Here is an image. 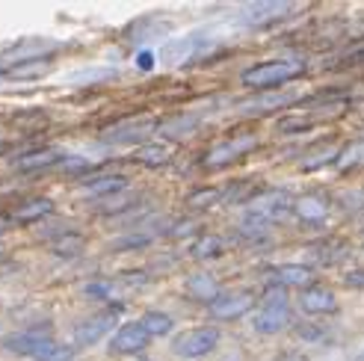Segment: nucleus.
<instances>
[{
  "label": "nucleus",
  "mask_w": 364,
  "mask_h": 361,
  "mask_svg": "<svg viewBox=\"0 0 364 361\" xmlns=\"http://www.w3.org/2000/svg\"><path fill=\"white\" fill-rule=\"evenodd\" d=\"M305 75V63L302 60H261L249 68H243L240 83L255 92H279L282 86L294 83Z\"/></svg>",
  "instance_id": "obj_1"
},
{
  "label": "nucleus",
  "mask_w": 364,
  "mask_h": 361,
  "mask_svg": "<svg viewBox=\"0 0 364 361\" xmlns=\"http://www.w3.org/2000/svg\"><path fill=\"white\" fill-rule=\"evenodd\" d=\"M290 323V299L284 287H267L261 299V311L255 314V332L258 335H279Z\"/></svg>",
  "instance_id": "obj_2"
},
{
  "label": "nucleus",
  "mask_w": 364,
  "mask_h": 361,
  "mask_svg": "<svg viewBox=\"0 0 364 361\" xmlns=\"http://www.w3.org/2000/svg\"><path fill=\"white\" fill-rule=\"evenodd\" d=\"M255 146H258V134H255V131L237 134V136L223 139V142H213V146L202 154V166L205 169H225L231 163H237L240 157H246Z\"/></svg>",
  "instance_id": "obj_3"
},
{
  "label": "nucleus",
  "mask_w": 364,
  "mask_h": 361,
  "mask_svg": "<svg viewBox=\"0 0 364 361\" xmlns=\"http://www.w3.org/2000/svg\"><path fill=\"white\" fill-rule=\"evenodd\" d=\"M220 340H223V335L216 326H196V329L181 332L172 340V352L178 358H205L220 347Z\"/></svg>",
  "instance_id": "obj_4"
},
{
  "label": "nucleus",
  "mask_w": 364,
  "mask_h": 361,
  "mask_svg": "<svg viewBox=\"0 0 364 361\" xmlns=\"http://www.w3.org/2000/svg\"><path fill=\"white\" fill-rule=\"evenodd\" d=\"M294 12H296V4H290V0H255V4L240 6L237 21L246 27H269L284 21Z\"/></svg>",
  "instance_id": "obj_5"
},
{
  "label": "nucleus",
  "mask_w": 364,
  "mask_h": 361,
  "mask_svg": "<svg viewBox=\"0 0 364 361\" xmlns=\"http://www.w3.org/2000/svg\"><path fill=\"white\" fill-rule=\"evenodd\" d=\"M255 305H258V296L252 291H231V293H223L216 299L208 308V314L216 323H231V320H240V317L252 314Z\"/></svg>",
  "instance_id": "obj_6"
},
{
  "label": "nucleus",
  "mask_w": 364,
  "mask_h": 361,
  "mask_svg": "<svg viewBox=\"0 0 364 361\" xmlns=\"http://www.w3.org/2000/svg\"><path fill=\"white\" fill-rule=\"evenodd\" d=\"M246 210H255L261 213L267 222H282L294 213V198L282 190H269V193H261V195H252V202Z\"/></svg>",
  "instance_id": "obj_7"
},
{
  "label": "nucleus",
  "mask_w": 364,
  "mask_h": 361,
  "mask_svg": "<svg viewBox=\"0 0 364 361\" xmlns=\"http://www.w3.org/2000/svg\"><path fill=\"white\" fill-rule=\"evenodd\" d=\"M149 344H151V338H149V332L142 329L139 320L122 323V326L113 332V338H110V350L116 355H139Z\"/></svg>",
  "instance_id": "obj_8"
},
{
  "label": "nucleus",
  "mask_w": 364,
  "mask_h": 361,
  "mask_svg": "<svg viewBox=\"0 0 364 361\" xmlns=\"http://www.w3.org/2000/svg\"><path fill=\"white\" fill-rule=\"evenodd\" d=\"M113 329H116V311L92 314L75 326V344L77 347H95L98 340H104Z\"/></svg>",
  "instance_id": "obj_9"
},
{
  "label": "nucleus",
  "mask_w": 364,
  "mask_h": 361,
  "mask_svg": "<svg viewBox=\"0 0 364 361\" xmlns=\"http://www.w3.org/2000/svg\"><path fill=\"white\" fill-rule=\"evenodd\" d=\"M317 279V273L308 264H279L276 269H272V276H269V281H272V287H294V291H305V287H311V284H317L314 281Z\"/></svg>",
  "instance_id": "obj_10"
},
{
  "label": "nucleus",
  "mask_w": 364,
  "mask_h": 361,
  "mask_svg": "<svg viewBox=\"0 0 364 361\" xmlns=\"http://www.w3.org/2000/svg\"><path fill=\"white\" fill-rule=\"evenodd\" d=\"M299 308L305 314H311V317L335 314L338 311V296H335V291H329V287L311 284V287H305V291L299 293Z\"/></svg>",
  "instance_id": "obj_11"
},
{
  "label": "nucleus",
  "mask_w": 364,
  "mask_h": 361,
  "mask_svg": "<svg viewBox=\"0 0 364 361\" xmlns=\"http://www.w3.org/2000/svg\"><path fill=\"white\" fill-rule=\"evenodd\" d=\"M184 291H187V296L193 302L208 305V308H210V305L223 296V284L216 281V276L205 273V269H198V273H193V276L184 279Z\"/></svg>",
  "instance_id": "obj_12"
},
{
  "label": "nucleus",
  "mask_w": 364,
  "mask_h": 361,
  "mask_svg": "<svg viewBox=\"0 0 364 361\" xmlns=\"http://www.w3.org/2000/svg\"><path fill=\"white\" fill-rule=\"evenodd\" d=\"M154 128L160 124L154 119H139V122H122V124H113L101 134L104 142H116V146H124V142H142Z\"/></svg>",
  "instance_id": "obj_13"
},
{
  "label": "nucleus",
  "mask_w": 364,
  "mask_h": 361,
  "mask_svg": "<svg viewBox=\"0 0 364 361\" xmlns=\"http://www.w3.org/2000/svg\"><path fill=\"white\" fill-rule=\"evenodd\" d=\"M63 160H65V154L57 151V149H33V151H27V154H21V157L15 160V169L21 172V175L48 172L53 166H60Z\"/></svg>",
  "instance_id": "obj_14"
},
{
  "label": "nucleus",
  "mask_w": 364,
  "mask_h": 361,
  "mask_svg": "<svg viewBox=\"0 0 364 361\" xmlns=\"http://www.w3.org/2000/svg\"><path fill=\"white\" fill-rule=\"evenodd\" d=\"M48 344H50V338L45 332H36V329L15 332V335H6L4 338V350H9L12 355H30V358H36Z\"/></svg>",
  "instance_id": "obj_15"
},
{
  "label": "nucleus",
  "mask_w": 364,
  "mask_h": 361,
  "mask_svg": "<svg viewBox=\"0 0 364 361\" xmlns=\"http://www.w3.org/2000/svg\"><path fill=\"white\" fill-rule=\"evenodd\" d=\"M329 210H332V202H329V195H323V193H305V195L294 198V213L302 222H320L329 216Z\"/></svg>",
  "instance_id": "obj_16"
},
{
  "label": "nucleus",
  "mask_w": 364,
  "mask_h": 361,
  "mask_svg": "<svg viewBox=\"0 0 364 361\" xmlns=\"http://www.w3.org/2000/svg\"><path fill=\"white\" fill-rule=\"evenodd\" d=\"M127 180L124 175H95V178H89L83 180V193L89 198H110V195H119V193H127Z\"/></svg>",
  "instance_id": "obj_17"
},
{
  "label": "nucleus",
  "mask_w": 364,
  "mask_h": 361,
  "mask_svg": "<svg viewBox=\"0 0 364 361\" xmlns=\"http://www.w3.org/2000/svg\"><path fill=\"white\" fill-rule=\"evenodd\" d=\"M53 210H57L53 198L36 195V198H27V202L18 205V208L9 213V220H12V222H39V220H48Z\"/></svg>",
  "instance_id": "obj_18"
},
{
  "label": "nucleus",
  "mask_w": 364,
  "mask_h": 361,
  "mask_svg": "<svg viewBox=\"0 0 364 361\" xmlns=\"http://www.w3.org/2000/svg\"><path fill=\"white\" fill-rule=\"evenodd\" d=\"M50 71V57H30V60H18L12 65H6V80H36L45 77Z\"/></svg>",
  "instance_id": "obj_19"
},
{
  "label": "nucleus",
  "mask_w": 364,
  "mask_h": 361,
  "mask_svg": "<svg viewBox=\"0 0 364 361\" xmlns=\"http://www.w3.org/2000/svg\"><path fill=\"white\" fill-rule=\"evenodd\" d=\"M290 101V95H279V92H269V95H261V98H252V101H246V104H240L237 107V113H243V116H264V113H272V110H279V107H287Z\"/></svg>",
  "instance_id": "obj_20"
},
{
  "label": "nucleus",
  "mask_w": 364,
  "mask_h": 361,
  "mask_svg": "<svg viewBox=\"0 0 364 361\" xmlns=\"http://www.w3.org/2000/svg\"><path fill=\"white\" fill-rule=\"evenodd\" d=\"M134 160L142 166L157 169V166H166L172 160V149L163 146V142H142V146L136 149V154H134Z\"/></svg>",
  "instance_id": "obj_21"
},
{
  "label": "nucleus",
  "mask_w": 364,
  "mask_h": 361,
  "mask_svg": "<svg viewBox=\"0 0 364 361\" xmlns=\"http://www.w3.org/2000/svg\"><path fill=\"white\" fill-rule=\"evenodd\" d=\"M341 175H347L353 169H361L364 166V139H355L350 142V146H343L338 149V157H335V163H332Z\"/></svg>",
  "instance_id": "obj_22"
},
{
  "label": "nucleus",
  "mask_w": 364,
  "mask_h": 361,
  "mask_svg": "<svg viewBox=\"0 0 364 361\" xmlns=\"http://www.w3.org/2000/svg\"><path fill=\"white\" fill-rule=\"evenodd\" d=\"M225 249V240L220 237V234H198V237L193 240L190 246V255L196 261H210V258H220Z\"/></svg>",
  "instance_id": "obj_23"
},
{
  "label": "nucleus",
  "mask_w": 364,
  "mask_h": 361,
  "mask_svg": "<svg viewBox=\"0 0 364 361\" xmlns=\"http://www.w3.org/2000/svg\"><path fill=\"white\" fill-rule=\"evenodd\" d=\"M198 131V119L190 116V113H181V116H172L169 122L160 124V134H166L169 139H187Z\"/></svg>",
  "instance_id": "obj_24"
},
{
  "label": "nucleus",
  "mask_w": 364,
  "mask_h": 361,
  "mask_svg": "<svg viewBox=\"0 0 364 361\" xmlns=\"http://www.w3.org/2000/svg\"><path fill=\"white\" fill-rule=\"evenodd\" d=\"M139 323H142V329L149 332L151 340H154V338H166V335L175 329V320H172V314H166V311H145Z\"/></svg>",
  "instance_id": "obj_25"
},
{
  "label": "nucleus",
  "mask_w": 364,
  "mask_h": 361,
  "mask_svg": "<svg viewBox=\"0 0 364 361\" xmlns=\"http://www.w3.org/2000/svg\"><path fill=\"white\" fill-rule=\"evenodd\" d=\"M83 246H86V240L77 231H63L60 237H53V243H50L53 255H60V258H77L83 252Z\"/></svg>",
  "instance_id": "obj_26"
},
{
  "label": "nucleus",
  "mask_w": 364,
  "mask_h": 361,
  "mask_svg": "<svg viewBox=\"0 0 364 361\" xmlns=\"http://www.w3.org/2000/svg\"><path fill=\"white\" fill-rule=\"evenodd\" d=\"M220 202H223V190L220 187H198V190H193L187 195V208L198 210V213L213 208V205H220Z\"/></svg>",
  "instance_id": "obj_27"
},
{
  "label": "nucleus",
  "mask_w": 364,
  "mask_h": 361,
  "mask_svg": "<svg viewBox=\"0 0 364 361\" xmlns=\"http://www.w3.org/2000/svg\"><path fill=\"white\" fill-rule=\"evenodd\" d=\"M139 205V195H131V193H119V195H110V198H104V202L98 205V210L104 216H122L127 213L131 208Z\"/></svg>",
  "instance_id": "obj_28"
},
{
  "label": "nucleus",
  "mask_w": 364,
  "mask_h": 361,
  "mask_svg": "<svg viewBox=\"0 0 364 361\" xmlns=\"http://www.w3.org/2000/svg\"><path fill=\"white\" fill-rule=\"evenodd\" d=\"M154 237L151 234H145V231H134V234H122V237L113 240V252H136V249H145V246H151Z\"/></svg>",
  "instance_id": "obj_29"
},
{
  "label": "nucleus",
  "mask_w": 364,
  "mask_h": 361,
  "mask_svg": "<svg viewBox=\"0 0 364 361\" xmlns=\"http://www.w3.org/2000/svg\"><path fill=\"white\" fill-rule=\"evenodd\" d=\"M71 358H75V347L57 344V340H50V344L36 355V361H71Z\"/></svg>",
  "instance_id": "obj_30"
},
{
  "label": "nucleus",
  "mask_w": 364,
  "mask_h": 361,
  "mask_svg": "<svg viewBox=\"0 0 364 361\" xmlns=\"http://www.w3.org/2000/svg\"><path fill=\"white\" fill-rule=\"evenodd\" d=\"M113 281H104V279H98V281H89V284H83V296L86 299H113Z\"/></svg>",
  "instance_id": "obj_31"
},
{
  "label": "nucleus",
  "mask_w": 364,
  "mask_h": 361,
  "mask_svg": "<svg viewBox=\"0 0 364 361\" xmlns=\"http://www.w3.org/2000/svg\"><path fill=\"white\" fill-rule=\"evenodd\" d=\"M60 166H63L65 172H83V169H89V163H86L83 157H68V154H65V160H63Z\"/></svg>",
  "instance_id": "obj_32"
},
{
  "label": "nucleus",
  "mask_w": 364,
  "mask_h": 361,
  "mask_svg": "<svg viewBox=\"0 0 364 361\" xmlns=\"http://www.w3.org/2000/svg\"><path fill=\"white\" fill-rule=\"evenodd\" d=\"M154 63H157V57H154V50H139V53H136V65H139L142 71H149V68H154Z\"/></svg>",
  "instance_id": "obj_33"
},
{
  "label": "nucleus",
  "mask_w": 364,
  "mask_h": 361,
  "mask_svg": "<svg viewBox=\"0 0 364 361\" xmlns=\"http://www.w3.org/2000/svg\"><path fill=\"white\" fill-rule=\"evenodd\" d=\"M190 231H196V222H181V225H172L169 228V234H172V237H184V234H190Z\"/></svg>",
  "instance_id": "obj_34"
},
{
  "label": "nucleus",
  "mask_w": 364,
  "mask_h": 361,
  "mask_svg": "<svg viewBox=\"0 0 364 361\" xmlns=\"http://www.w3.org/2000/svg\"><path fill=\"white\" fill-rule=\"evenodd\" d=\"M299 335H305V340H320V329H299Z\"/></svg>",
  "instance_id": "obj_35"
},
{
  "label": "nucleus",
  "mask_w": 364,
  "mask_h": 361,
  "mask_svg": "<svg viewBox=\"0 0 364 361\" xmlns=\"http://www.w3.org/2000/svg\"><path fill=\"white\" fill-rule=\"evenodd\" d=\"M347 284H361V287H364V273H353V276H347Z\"/></svg>",
  "instance_id": "obj_36"
},
{
  "label": "nucleus",
  "mask_w": 364,
  "mask_h": 361,
  "mask_svg": "<svg viewBox=\"0 0 364 361\" xmlns=\"http://www.w3.org/2000/svg\"><path fill=\"white\" fill-rule=\"evenodd\" d=\"M355 60H358V63H364V50H358V53H355Z\"/></svg>",
  "instance_id": "obj_37"
},
{
  "label": "nucleus",
  "mask_w": 364,
  "mask_h": 361,
  "mask_svg": "<svg viewBox=\"0 0 364 361\" xmlns=\"http://www.w3.org/2000/svg\"><path fill=\"white\" fill-rule=\"evenodd\" d=\"M4 75H6V65H4V63H0V77H4Z\"/></svg>",
  "instance_id": "obj_38"
},
{
  "label": "nucleus",
  "mask_w": 364,
  "mask_h": 361,
  "mask_svg": "<svg viewBox=\"0 0 364 361\" xmlns=\"http://www.w3.org/2000/svg\"><path fill=\"white\" fill-rule=\"evenodd\" d=\"M353 361H364V352H358V355H355V358H353Z\"/></svg>",
  "instance_id": "obj_39"
},
{
  "label": "nucleus",
  "mask_w": 364,
  "mask_h": 361,
  "mask_svg": "<svg viewBox=\"0 0 364 361\" xmlns=\"http://www.w3.org/2000/svg\"><path fill=\"white\" fill-rule=\"evenodd\" d=\"M139 361H151V358H139Z\"/></svg>",
  "instance_id": "obj_40"
},
{
  "label": "nucleus",
  "mask_w": 364,
  "mask_h": 361,
  "mask_svg": "<svg viewBox=\"0 0 364 361\" xmlns=\"http://www.w3.org/2000/svg\"><path fill=\"white\" fill-rule=\"evenodd\" d=\"M0 255H4V249H0Z\"/></svg>",
  "instance_id": "obj_41"
}]
</instances>
